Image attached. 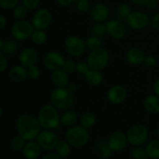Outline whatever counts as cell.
<instances>
[{
	"instance_id": "7",
	"label": "cell",
	"mask_w": 159,
	"mask_h": 159,
	"mask_svg": "<svg viewBox=\"0 0 159 159\" xmlns=\"http://www.w3.org/2000/svg\"><path fill=\"white\" fill-rule=\"evenodd\" d=\"M34 28L32 23L25 20L16 22L11 29L12 37L16 40H24L31 37Z\"/></svg>"
},
{
	"instance_id": "47",
	"label": "cell",
	"mask_w": 159,
	"mask_h": 159,
	"mask_svg": "<svg viewBox=\"0 0 159 159\" xmlns=\"http://www.w3.org/2000/svg\"><path fill=\"white\" fill-rule=\"evenodd\" d=\"M61 6H68L72 4L75 0H56Z\"/></svg>"
},
{
	"instance_id": "51",
	"label": "cell",
	"mask_w": 159,
	"mask_h": 159,
	"mask_svg": "<svg viewBox=\"0 0 159 159\" xmlns=\"http://www.w3.org/2000/svg\"><path fill=\"white\" fill-rule=\"evenodd\" d=\"M6 25V19L3 16L0 15V30L3 29Z\"/></svg>"
},
{
	"instance_id": "45",
	"label": "cell",
	"mask_w": 159,
	"mask_h": 159,
	"mask_svg": "<svg viewBox=\"0 0 159 159\" xmlns=\"http://www.w3.org/2000/svg\"><path fill=\"white\" fill-rule=\"evenodd\" d=\"M42 159H61L56 152H50L42 158Z\"/></svg>"
},
{
	"instance_id": "43",
	"label": "cell",
	"mask_w": 159,
	"mask_h": 159,
	"mask_svg": "<svg viewBox=\"0 0 159 159\" xmlns=\"http://www.w3.org/2000/svg\"><path fill=\"white\" fill-rule=\"evenodd\" d=\"M143 64H144V66H145L146 68H154V67H155V65H156L157 64L156 58H155L154 56H151V55L145 56Z\"/></svg>"
},
{
	"instance_id": "49",
	"label": "cell",
	"mask_w": 159,
	"mask_h": 159,
	"mask_svg": "<svg viewBox=\"0 0 159 159\" xmlns=\"http://www.w3.org/2000/svg\"><path fill=\"white\" fill-rule=\"evenodd\" d=\"M153 91L155 95L159 96V79H157L153 84Z\"/></svg>"
},
{
	"instance_id": "35",
	"label": "cell",
	"mask_w": 159,
	"mask_h": 159,
	"mask_svg": "<svg viewBox=\"0 0 159 159\" xmlns=\"http://www.w3.org/2000/svg\"><path fill=\"white\" fill-rule=\"evenodd\" d=\"M131 12V9L126 3L120 4L117 8V15L122 20H127V17Z\"/></svg>"
},
{
	"instance_id": "46",
	"label": "cell",
	"mask_w": 159,
	"mask_h": 159,
	"mask_svg": "<svg viewBox=\"0 0 159 159\" xmlns=\"http://www.w3.org/2000/svg\"><path fill=\"white\" fill-rule=\"evenodd\" d=\"M152 26L155 29H158L159 28V12L155 14L152 19Z\"/></svg>"
},
{
	"instance_id": "8",
	"label": "cell",
	"mask_w": 159,
	"mask_h": 159,
	"mask_svg": "<svg viewBox=\"0 0 159 159\" xmlns=\"http://www.w3.org/2000/svg\"><path fill=\"white\" fill-rule=\"evenodd\" d=\"M65 49L72 57H79L85 51V41L78 36H69L65 40Z\"/></svg>"
},
{
	"instance_id": "52",
	"label": "cell",
	"mask_w": 159,
	"mask_h": 159,
	"mask_svg": "<svg viewBox=\"0 0 159 159\" xmlns=\"http://www.w3.org/2000/svg\"><path fill=\"white\" fill-rule=\"evenodd\" d=\"M67 88L68 89L70 92H71L72 93H74L75 92L77 89V86H76L75 84H68V85L67 86Z\"/></svg>"
},
{
	"instance_id": "28",
	"label": "cell",
	"mask_w": 159,
	"mask_h": 159,
	"mask_svg": "<svg viewBox=\"0 0 159 159\" xmlns=\"http://www.w3.org/2000/svg\"><path fill=\"white\" fill-rule=\"evenodd\" d=\"M17 48H18V45H17L16 42L15 40H7L3 42L2 51V53L5 55L10 56L15 54Z\"/></svg>"
},
{
	"instance_id": "42",
	"label": "cell",
	"mask_w": 159,
	"mask_h": 159,
	"mask_svg": "<svg viewBox=\"0 0 159 159\" xmlns=\"http://www.w3.org/2000/svg\"><path fill=\"white\" fill-rule=\"evenodd\" d=\"M89 67L87 62L81 61L76 65V71H77L79 74L82 75H85L87 72L89 70Z\"/></svg>"
},
{
	"instance_id": "31",
	"label": "cell",
	"mask_w": 159,
	"mask_h": 159,
	"mask_svg": "<svg viewBox=\"0 0 159 159\" xmlns=\"http://www.w3.org/2000/svg\"><path fill=\"white\" fill-rule=\"evenodd\" d=\"M98 151H99V154L100 157L103 159L109 158L111 156L112 153H113V151L109 146L108 143L105 142V141H101L99 143Z\"/></svg>"
},
{
	"instance_id": "10",
	"label": "cell",
	"mask_w": 159,
	"mask_h": 159,
	"mask_svg": "<svg viewBox=\"0 0 159 159\" xmlns=\"http://www.w3.org/2000/svg\"><path fill=\"white\" fill-rule=\"evenodd\" d=\"M36 139L40 148L47 151L55 148L59 141L57 135L51 130H44L40 131Z\"/></svg>"
},
{
	"instance_id": "23",
	"label": "cell",
	"mask_w": 159,
	"mask_h": 159,
	"mask_svg": "<svg viewBox=\"0 0 159 159\" xmlns=\"http://www.w3.org/2000/svg\"><path fill=\"white\" fill-rule=\"evenodd\" d=\"M78 120V115L73 110H65L61 116V124L64 127H71L75 124Z\"/></svg>"
},
{
	"instance_id": "11",
	"label": "cell",
	"mask_w": 159,
	"mask_h": 159,
	"mask_svg": "<svg viewBox=\"0 0 159 159\" xmlns=\"http://www.w3.org/2000/svg\"><path fill=\"white\" fill-rule=\"evenodd\" d=\"M126 21L129 27L131 28L132 30H139L144 28L148 24L149 19L147 14L144 12L135 11V12H130Z\"/></svg>"
},
{
	"instance_id": "1",
	"label": "cell",
	"mask_w": 159,
	"mask_h": 159,
	"mask_svg": "<svg viewBox=\"0 0 159 159\" xmlns=\"http://www.w3.org/2000/svg\"><path fill=\"white\" fill-rule=\"evenodd\" d=\"M19 135L26 141H34L41 131V126L36 116L30 114H23L19 116L16 122Z\"/></svg>"
},
{
	"instance_id": "36",
	"label": "cell",
	"mask_w": 159,
	"mask_h": 159,
	"mask_svg": "<svg viewBox=\"0 0 159 159\" xmlns=\"http://www.w3.org/2000/svg\"><path fill=\"white\" fill-rule=\"evenodd\" d=\"M12 10L13 16L18 20H23L27 13V9L23 5H17Z\"/></svg>"
},
{
	"instance_id": "5",
	"label": "cell",
	"mask_w": 159,
	"mask_h": 159,
	"mask_svg": "<svg viewBox=\"0 0 159 159\" xmlns=\"http://www.w3.org/2000/svg\"><path fill=\"white\" fill-rule=\"evenodd\" d=\"M110 60V54L105 48H99L89 54L87 57V64L90 69L101 71L105 68Z\"/></svg>"
},
{
	"instance_id": "29",
	"label": "cell",
	"mask_w": 159,
	"mask_h": 159,
	"mask_svg": "<svg viewBox=\"0 0 159 159\" xmlns=\"http://www.w3.org/2000/svg\"><path fill=\"white\" fill-rule=\"evenodd\" d=\"M31 40L35 44L41 45L43 44L48 40V36L44 32V30H34L31 35Z\"/></svg>"
},
{
	"instance_id": "20",
	"label": "cell",
	"mask_w": 159,
	"mask_h": 159,
	"mask_svg": "<svg viewBox=\"0 0 159 159\" xmlns=\"http://www.w3.org/2000/svg\"><path fill=\"white\" fill-rule=\"evenodd\" d=\"M144 52L141 49L137 48H132L127 51L126 54V59L130 65H138L144 62Z\"/></svg>"
},
{
	"instance_id": "17",
	"label": "cell",
	"mask_w": 159,
	"mask_h": 159,
	"mask_svg": "<svg viewBox=\"0 0 159 159\" xmlns=\"http://www.w3.org/2000/svg\"><path fill=\"white\" fill-rule=\"evenodd\" d=\"M37 58L38 55L37 51L32 48H26L23 49L20 55V64L26 68L36 65Z\"/></svg>"
},
{
	"instance_id": "38",
	"label": "cell",
	"mask_w": 159,
	"mask_h": 159,
	"mask_svg": "<svg viewBox=\"0 0 159 159\" xmlns=\"http://www.w3.org/2000/svg\"><path fill=\"white\" fill-rule=\"evenodd\" d=\"M28 78H30L32 80H37L40 77V70L37 65H34L27 68Z\"/></svg>"
},
{
	"instance_id": "15",
	"label": "cell",
	"mask_w": 159,
	"mask_h": 159,
	"mask_svg": "<svg viewBox=\"0 0 159 159\" xmlns=\"http://www.w3.org/2000/svg\"><path fill=\"white\" fill-rule=\"evenodd\" d=\"M90 16L96 23H103L110 16V9L103 3H96L90 9Z\"/></svg>"
},
{
	"instance_id": "13",
	"label": "cell",
	"mask_w": 159,
	"mask_h": 159,
	"mask_svg": "<svg viewBox=\"0 0 159 159\" xmlns=\"http://www.w3.org/2000/svg\"><path fill=\"white\" fill-rule=\"evenodd\" d=\"M107 33L116 40H121L126 35V27L124 23L117 20H111L106 23Z\"/></svg>"
},
{
	"instance_id": "12",
	"label": "cell",
	"mask_w": 159,
	"mask_h": 159,
	"mask_svg": "<svg viewBox=\"0 0 159 159\" xmlns=\"http://www.w3.org/2000/svg\"><path fill=\"white\" fill-rule=\"evenodd\" d=\"M107 143L113 152H121L127 147L128 143L127 134L122 131H114L109 137Z\"/></svg>"
},
{
	"instance_id": "16",
	"label": "cell",
	"mask_w": 159,
	"mask_h": 159,
	"mask_svg": "<svg viewBox=\"0 0 159 159\" xmlns=\"http://www.w3.org/2000/svg\"><path fill=\"white\" fill-rule=\"evenodd\" d=\"M127 97V90L120 85H115L110 87L107 92V99L111 103L120 104Z\"/></svg>"
},
{
	"instance_id": "18",
	"label": "cell",
	"mask_w": 159,
	"mask_h": 159,
	"mask_svg": "<svg viewBox=\"0 0 159 159\" xmlns=\"http://www.w3.org/2000/svg\"><path fill=\"white\" fill-rule=\"evenodd\" d=\"M41 148L37 141H29L26 143L23 149V155L27 159H37L40 156L41 152Z\"/></svg>"
},
{
	"instance_id": "25",
	"label": "cell",
	"mask_w": 159,
	"mask_h": 159,
	"mask_svg": "<svg viewBox=\"0 0 159 159\" xmlns=\"http://www.w3.org/2000/svg\"><path fill=\"white\" fill-rule=\"evenodd\" d=\"M148 156L151 159H159V140L155 139L148 142L145 148Z\"/></svg>"
},
{
	"instance_id": "9",
	"label": "cell",
	"mask_w": 159,
	"mask_h": 159,
	"mask_svg": "<svg viewBox=\"0 0 159 159\" xmlns=\"http://www.w3.org/2000/svg\"><path fill=\"white\" fill-rule=\"evenodd\" d=\"M52 20V16L49 10L47 9H40L36 11L33 15L32 23L34 30H44L49 27Z\"/></svg>"
},
{
	"instance_id": "2",
	"label": "cell",
	"mask_w": 159,
	"mask_h": 159,
	"mask_svg": "<svg viewBox=\"0 0 159 159\" xmlns=\"http://www.w3.org/2000/svg\"><path fill=\"white\" fill-rule=\"evenodd\" d=\"M37 119L44 130H54L61 124V116L52 104L43 106L39 111Z\"/></svg>"
},
{
	"instance_id": "26",
	"label": "cell",
	"mask_w": 159,
	"mask_h": 159,
	"mask_svg": "<svg viewBox=\"0 0 159 159\" xmlns=\"http://www.w3.org/2000/svg\"><path fill=\"white\" fill-rule=\"evenodd\" d=\"M55 152L61 158H67L71 154V145L67 141H59L55 147Z\"/></svg>"
},
{
	"instance_id": "37",
	"label": "cell",
	"mask_w": 159,
	"mask_h": 159,
	"mask_svg": "<svg viewBox=\"0 0 159 159\" xmlns=\"http://www.w3.org/2000/svg\"><path fill=\"white\" fill-rule=\"evenodd\" d=\"M62 69L68 74H71L75 71H76V64L71 59H67L64 62Z\"/></svg>"
},
{
	"instance_id": "41",
	"label": "cell",
	"mask_w": 159,
	"mask_h": 159,
	"mask_svg": "<svg viewBox=\"0 0 159 159\" xmlns=\"http://www.w3.org/2000/svg\"><path fill=\"white\" fill-rule=\"evenodd\" d=\"M40 0H22L23 5L27 10H35L38 7Z\"/></svg>"
},
{
	"instance_id": "39",
	"label": "cell",
	"mask_w": 159,
	"mask_h": 159,
	"mask_svg": "<svg viewBox=\"0 0 159 159\" xmlns=\"http://www.w3.org/2000/svg\"><path fill=\"white\" fill-rule=\"evenodd\" d=\"M76 8L81 12H88L91 9L90 8V0H77Z\"/></svg>"
},
{
	"instance_id": "55",
	"label": "cell",
	"mask_w": 159,
	"mask_h": 159,
	"mask_svg": "<svg viewBox=\"0 0 159 159\" xmlns=\"http://www.w3.org/2000/svg\"><path fill=\"white\" fill-rule=\"evenodd\" d=\"M1 115H2V107H0V116H1Z\"/></svg>"
},
{
	"instance_id": "22",
	"label": "cell",
	"mask_w": 159,
	"mask_h": 159,
	"mask_svg": "<svg viewBox=\"0 0 159 159\" xmlns=\"http://www.w3.org/2000/svg\"><path fill=\"white\" fill-rule=\"evenodd\" d=\"M144 107L151 113H159V96L157 95H149L144 99Z\"/></svg>"
},
{
	"instance_id": "27",
	"label": "cell",
	"mask_w": 159,
	"mask_h": 159,
	"mask_svg": "<svg viewBox=\"0 0 159 159\" xmlns=\"http://www.w3.org/2000/svg\"><path fill=\"white\" fill-rule=\"evenodd\" d=\"M96 118L94 113L91 112L85 113L80 118L81 126L86 129H89L93 127L96 124Z\"/></svg>"
},
{
	"instance_id": "21",
	"label": "cell",
	"mask_w": 159,
	"mask_h": 159,
	"mask_svg": "<svg viewBox=\"0 0 159 159\" xmlns=\"http://www.w3.org/2000/svg\"><path fill=\"white\" fill-rule=\"evenodd\" d=\"M51 80L57 87H67L69 84V76L62 68H60L52 71Z\"/></svg>"
},
{
	"instance_id": "48",
	"label": "cell",
	"mask_w": 159,
	"mask_h": 159,
	"mask_svg": "<svg viewBox=\"0 0 159 159\" xmlns=\"http://www.w3.org/2000/svg\"><path fill=\"white\" fill-rule=\"evenodd\" d=\"M147 6L150 9H155L158 6V1L157 0H149L147 3Z\"/></svg>"
},
{
	"instance_id": "3",
	"label": "cell",
	"mask_w": 159,
	"mask_h": 159,
	"mask_svg": "<svg viewBox=\"0 0 159 159\" xmlns=\"http://www.w3.org/2000/svg\"><path fill=\"white\" fill-rule=\"evenodd\" d=\"M50 100L57 110H68L74 104V93L67 87H57L51 93Z\"/></svg>"
},
{
	"instance_id": "19",
	"label": "cell",
	"mask_w": 159,
	"mask_h": 159,
	"mask_svg": "<svg viewBox=\"0 0 159 159\" xmlns=\"http://www.w3.org/2000/svg\"><path fill=\"white\" fill-rule=\"evenodd\" d=\"M9 77L14 82H23L28 77L27 68L23 65H16L12 67L9 72Z\"/></svg>"
},
{
	"instance_id": "34",
	"label": "cell",
	"mask_w": 159,
	"mask_h": 159,
	"mask_svg": "<svg viewBox=\"0 0 159 159\" xmlns=\"http://www.w3.org/2000/svg\"><path fill=\"white\" fill-rule=\"evenodd\" d=\"M26 140L23 138H22L20 135L15 137L12 140L11 142V147L16 152H19V151L23 150L24 148L25 144H26Z\"/></svg>"
},
{
	"instance_id": "32",
	"label": "cell",
	"mask_w": 159,
	"mask_h": 159,
	"mask_svg": "<svg viewBox=\"0 0 159 159\" xmlns=\"http://www.w3.org/2000/svg\"><path fill=\"white\" fill-rule=\"evenodd\" d=\"M91 33L93 36L101 37H103L105 34L107 33V28H106V24L102 23H96L94 26L92 27Z\"/></svg>"
},
{
	"instance_id": "53",
	"label": "cell",
	"mask_w": 159,
	"mask_h": 159,
	"mask_svg": "<svg viewBox=\"0 0 159 159\" xmlns=\"http://www.w3.org/2000/svg\"><path fill=\"white\" fill-rule=\"evenodd\" d=\"M2 44H3V42L2 40L0 39V50H2Z\"/></svg>"
},
{
	"instance_id": "30",
	"label": "cell",
	"mask_w": 159,
	"mask_h": 159,
	"mask_svg": "<svg viewBox=\"0 0 159 159\" xmlns=\"http://www.w3.org/2000/svg\"><path fill=\"white\" fill-rule=\"evenodd\" d=\"M101 39L96 36H90L85 40V46L90 51H95L101 48Z\"/></svg>"
},
{
	"instance_id": "50",
	"label": "cell",
	"mask_w": 159,
	"mask_h": 159,
	"mask_svg": "<svg viewBox=\"0 0 159 159\" xmlns=\"http://www.w3.org/2000/svg\"><path fill=\"white\" fill-rule=\"evenodd\" d=\"M149 0H131L132 3H134V5H137V6H144V5H147L148 2Z\"/></svg>"
},
{
	"instance_id": "40",
	"label": "cell",
	"mask_w": 159,
	"mask_h": 159,
	"mask_svg": "<svg viewBox=\"0 0 159 159\" xmlns=\"http://www.w3.org/2000/svg\"><path fill=\"white\" fill-rule=\"evenodd\" d=\"M19 0H0V6L7 10L13 9L18 5Z\"/></svg>"
},
{
	"instance_id": "6",
	"label": "cell",
	"mask_w": 159,
	"mask_h": 159,
	"mask_svg": "<svg viewBox=\"0 0 159 159\" xmlns=\"http://www.w3.org/2000/svg\"><path fill=\"white\" fill-rule=\"evenodd\" d=\"M128 143L133 146H141L148 139V130L141 124H135L130 127L127 132Z\"/></svg>"
},
{
	"instance_id": "54",
	"label": "cell",
	"mask_w": 159,
	"mask_h": 159,
	"mask_svg": "<svg viewBox=\"0 0 159 159\" xmlns=\"http://www.w3.org/2000/svg\"><path fill=\"white\" fill-rule=\"evenodd\" d=\"M157 134H158V136L159 137V127H158V129H157Z\"/></svg>"
},
{
	"instance_id": "24",
	"label": "cell",
	"mask_w": 159,
	"mask_h": 159,
	"mask_svg": "<svg viewBox=\"0 0 159 159\" xmlns=\"http://www.w3.org/2000/svg\"><path fill=\"white\" fill-rule=\"evenodd\" d=\"M84 76H85V81L89 85H93V86L100 85L103 80V77L100 73V71H97V70L89 69Z\"/></svg>"
},
{
	"instance_id": "4",
	"label": "cell",
	"mask_w": 159,
	"mask_h": 159,
	"mask_svg": "<svg viewBox=\"0 0 159 159\" xmlns=\"http://www.w3.org/2000/svg\"><path fill=\"white\" fill-rule=\"evenodd\" d=\"M65 140L71 147H83L89 140V133L88 129L82 126H72L67 130Z\"/></svg>"
},
{
	"instance_id": "44",
	"label": "cell",
	"mask_w": 159,
	"mask_h": 159,
	"mask_svg": "<svg viewBox=\"0 0 159 159\" xmlns=\"http://www.w3.org/2000/svg\"><path fill=\"white\" fill-rule=\"evenodd\" d=\"M7 67V61H6L5 54L0 52V72L4 71Z\"/></svg>"
},
{
	"instance_id": "33",
	"label": "cell",
	"mask_w": 159,
	"mask_h": 159,
	"mask_svg": "<svg viewBox=\"0 0 159 159\" xmlns=\"http://www.w3.org/2000/svg\"><path fill=\"white\" fill-rule=\"evenodd\" d=\"M132 158L134 159H148L147 152L146 149L141 146H135L131 152Z\"/></svg>"
},
{
	"instance_id": "14",
	"label": "cell",
	"mask_w": 159,
	"mask_h": 159,
	"mask_svg": "<svg viewBox=\"0 0 159 159\" xmlns=\"http://www.w3.org/2000/svg\"><path fill=\"white\" fill-rule=\"evenodd\" d=\"M65 61V57L60 52L51 51L45 56L43 64L48 69L53 71L62 68Z\"/></svg>"
}]
</instances>
